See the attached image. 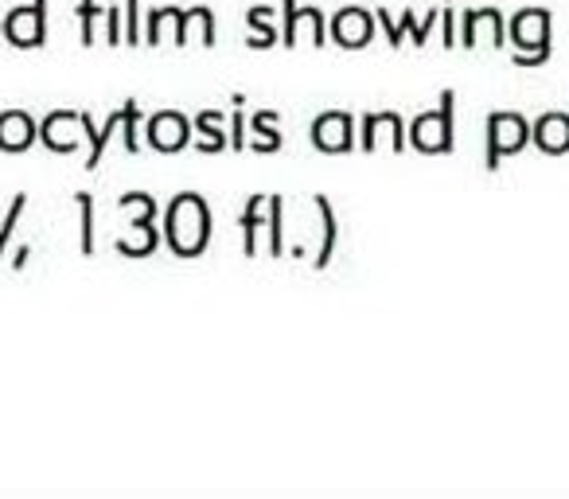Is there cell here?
I'll return each instance as SVG.
<instances>
[{
  "instance_id": "5b68a950",
  "label": "cell",
  "mask_w": 569,
  "mask_h": 499,
  "mask_svg": "<svg viewBox=\"0 0 569 499\" xmlns=\"http://www.w3.org/2000/svg\"><path fill=\"white\" fill-rule=\"evenodd\" d=\"M312 141L325 152H348L356 144V121L348 113H325L312 121Z\"/></svg>"
},
{
  "instance_id": "30bf717a",
  "label": "cell",
  "mask_w": 569,
  "mask_h": 499,
  "mask_svg": "<svg viewBox=\"0 0 569 499\" xmlns=\"http://www.w3.org/2000/svg\"><path fill=\"white\" fill-rule=\"evenodd\" d=\"M32 137H36V126L28 113H4V118H0V149L20 152L32 144Z\"/></svg>"
},
{
  "instance_id": "8fae6325",
  "label": "cell",
  "mask_w": 569,
  "mask_h": 499,
  "mask_svg": "<svg viewBox=\"0 0 569 499\" xmlns=\"http://www.w3.org/2000/svg\"><path fill=\"white\" fill-rule=\"evenodd\" d=\"M297 0H284V43L293 48L297 43V9H293Z\"/></svg>"
},
{
  "instance_id": "ba28073f",
  "label": "cell",
  "mask_w": 569,
  "mask_h": 499,
  "mask_svg": "<svg viewBox=\"0 0 569 499\" xmlns=\"http://www.w3.org/2000/svg\"><path fill=\"white\" fill-rule=\"evenodd\" d=\"M191 137L188 121L180 118V113H157V118L149 121V141L157 144L160 152H176L183 149Z\"/></svg>"
},
{
  "instance_id": "52a82bcc",
  "label": "cell",
  "mask_w": 569,
  "mask_h": 499,
  "mask_svg": "<svg viewBox=\"0 0 569 499\" xmlns=\"http://www.w3.org/2000/svg\"><path fill=\"white\" fill-rule=\"evenodd\" d=\"M332 36L336 43H343V48H363V43H371V17H367L363 9H343L336 12L332 20Z\"/></svg>"
},
{
  "instance_id": "9c48e42d",
  "label": "cell",
  "mask_w": 569,
  "mask_h": 499,
  "mask_svg": "<svg viewBox=\"0 0 569 499\" xmlns=\"http://www.w3.org/2000/svg\"><path fill=\"white\" fill-rule=\"evenodd\" d=\"M535 141L542 152H569V118L566 113H546V118H538Z\"/></svg>"
},
{
  "instance_id": "277c9868",
  "label": "cell",
  "mask_w": 569,
  "mask_h": 499,
  "mask_svg": "<svg viewBox=\"0 0 569 499\" xmlns=\"http://www.w3.org/2000/svg\"><path fill=\"white\" fill-rule=\"evenodd\" d=\"M530 129L519 113H491L488 118V168H499V160L519 152L527 144Z\"/></svg>"
},
{
  "instance_id": "7a4b0ae2",
  "label": "cell",
  "mask_w": 569,
  "mask_h": 499,
  "mask_svg": "<svg viewBox=\"0 0 569 499\" xmlns=\"http://www.w3.org/2000/svg\"><path fill=\"white\" fill-rule=\"evenodd\" d=\"M511 40H515V48L535 51V56H519L522 67H535L538 59H546V56H550V12H542V9L515 12Z\"/></svg>"
},
{
  "instance_id": "3957f363",
  "label": "cell",
  "mask_w": 569,
  "mask_h": 499,
  "mask_svg": "<svg viewBox=\"0 0 569 499\" xmlns=\"http://www.w3.org/2000/svg\"><path fill=\"white\" fill-rule=\"evenodd\" d=\"M410 141L421 152H452V90L441 94V110L421 113L410 126Z\"/></svg>"
},
{
  "instance_id": "8992f818",
  "label": "cell",
  "mask_w": 569,
  "mask_h": 499,
  "mask_svg": "<svg viewBox=\"0 0 569 499\" xmlns=\"http://www.w3.org/2000/svg\"><path fill=\"white\" fill-rule=\"evenodd\" d=\"M4 32H9V40L20 43V48H36V43H43V0H36L32 9L12 12L9 24H4Z\"/></svg>"
},
{
  "instance_id": "6da1fadb",
  "label": "cell",
  "mask_w": 569,
  "mask_h": 499,
  "mask_svg": "<svg viewBox=\"0 0 569 499\" xmlns=\"http://www.w3.org/2000/svg\"><path fill=\"white\" fill-rule=\"evenodd\" d=\"M164 234L180 258H199L203 255L207 238H211V211L196 191H183L168 203V219H164Z\"/></svg>"
}]
</instances>
